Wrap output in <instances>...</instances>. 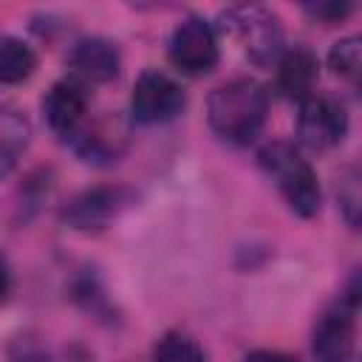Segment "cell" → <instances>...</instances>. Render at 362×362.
Returning <instances> with one entry per match:
<instances>
[{
  "mask_svg": "<svg viewBox=\"0 0 362 362\" xmlns=\"http://www.w3.org/2000/svg\"><path fill=\"white\" fill-rule=\"evenodd\" d=\"M8 288H11V272H8V266H6V260L0 257V300H6V294H8Z\"/></svg>",
  "mask_w": 362,
  "mask_h": 362,
  "instance_id": "44dd1931",
  "label": "cell"
},
{
  "mask_svg": "<svg viewBox=\"0 0 362 362\" xmlns=\"http://www.w3.org/2000/svg\"><path fill=\"white\" fill-rule=\"evenodd\" d=\"M167 54H170V62L181 74H187V76H204V74H209L218 65V59H221L215 28L209 25V20H204L198 14L184 17L173 28V34H170Z\"/></svg>",
  "mask_w": 362,
  "mask_h": 362,
  "instance_id": "3957f363",
  "label": "cell"
},
{
  "mask_svg": "<svg viewBox=\"0 0 362 362\" xmlns=\"http://www.w3.org/2000/svg\"><path fill=\"white\" fill-rule=\"evenodd\" d=\"M226 20L252 62L266 65L283 54V25L274 11L263 6H235L226 11Z\"/></svg>",
  "mask_w": 362,
  "mask_h": 362,
  "instance_id": "5b68a950",
  "label": "cell"
},
{
  "mask_svg": "<svg viewBox=\"0 0 362 362\" xmlns=\"http://www.w3.org/2000/svg\"><path fill=\"white\" fill-rule=\"evenodd\" d=\"M68 141L82 161L113 164L127 147V127L113 116H102L96 122H82L79 130L68 136Z\"/></svg>",
  "mask_w": 362,
  "mask_h": 362,
  "instance_id": "9c48e42d",
  "label": "cell"
},
{
  "mask_svg": "<svg viewBox=\"0 0 362 362\" xmlns=\"http://www.w3.org/2000/svg\"><path fill=\"white\" fill-rule=\"evenodd\" d=\"M37 71V54L17 37H0V82L20 85Z\"/></svg>",
  "mask_w": 362,
  "mask_h": 362,
  "instance_id": "5bb4252c",
  "label": "cell"
},
{
  "mask_svg": "<svg viewBox=\"0 0 362 362\" xmlns=\"http://www.w3.org/2000/svg\"><path fill=\"white\" fill-rule=\"evenodd\" d=\"M153 362H204V354L192 337L181 331H167L153 351Z\"/></svg>",
  "mask_w": 362,
  "mask_h": 362,
  "instance_id": "2e32d148",
  "label": "cell"
},
{
  "mask_svg": "<svg viewBox=\"0 0 362 362\" xmlns=\"http://www.w3.org/2000/svg\"><path fill=\"white\" fill-rule=\"evenodd\" d=\"M356 308L339 303L328 308L314 325L311 356L314 362H354L356 354Z\"/></svg>",
  "mask_w": 362,
  "mask_h": 362,
  "instance_id": "ba28073f",
  "label": "cell"
},
{
  "mask_svg": "<svg viewBox=\"0 0 362 362\" xmlns=\"http://www.w3.org/2000/svg\"><path fill=\"white\" fill-rule=\"evenodd\" d=\"M328 68L339 79L356 82L359 79V71H362V40L359 37H342V40H337L331 45V51H328Z\"/></svg>",
  "mask_w": 362,
  "mask_h": 362,
  "instance_id": "9a60e30c",
  "label": "cell"
},
{
  "mask_svg": "<svg viewBox=\"0 0 362 362\" xmlns=\"http://www.w3.org/2000/svg\"><path fill=\"white\" fill-rule=\"evenodd\" d=\"M269 93L257 79L238 76L218 85L206 102V119L218 139L243 147L257 139L266 124Z\"/></svg>",
  "mask_w": 362,
  "mask_h": 362,
  "instance_id": "6da1fadb",
  "label": "cell"
},
{
  "mask_svg": "<svg viewBox=\"0 0 362 362\" xmlns=\"http://www.w3.org/2000/svg\"><path fill=\"white\" fill-rule=\"evenodd\" d=\"M317 74H320V62H317L314 51H308V48H303V45H294V48H286V51L277 57V76H274V85H277V90H280L286 99L303 102L308 93H314Z\"/></svg>",
  "mask_w": 362,
  "mask_h": 362,
  "instance_id": "7c38bea8",
  "label": "cell"
},
{
  "mask_svg": "<svg viewBox=\"0 0 362 362\" xmlns=\"http://www.w3.org/2000/svg\"><path fill=\"white\" fill-rule=\"evenodd\" d=\"M348 110L331 93H308L297 113V139L308 150H331L348 136Z\"/></svg>",
  "mask_w": 362,
  "mask_h": 362,
  "instance_id": "277c9868",
  "label": "cell"
},
{
  "mask_svg": "<svg viewBox=\"0 0 362 362\" xmlns=\"http://www.w3.org/2000/svg\"><path fill=\"white\" fill-rule=\"evenodd\" d=\"M133 201H136V192L127 189V187H119V184L93 187V189H85V192H79L76 198L68 201V206L62 209V221L74 229H82V232L105 229Z\"/></svg>",
  "mask_w": 362,
  "mask_h": 362,
  "instance_id": "52a82bcc",
  "label": "cell"
},
{
  "mask_svg": "<svg viewBox=\"0 0 362 362\" xmlns=\"http://www.w3.org/2000/svg\"><path fill=\"white\" fill-rule=\"evenodd\" d=\"M187 105L184 88L161 74V71H144L130 93V116L139 124H161L175 119Z\"/></svg>",
  "mask_w": 362,
  "mask_h": 362,
  "instance_id": "8992f818",
  "label": "cell"
},
{
  "mask_svg": "<svg viewBox=\"0 0 362 362\" xmlns=\"http://www.w3.org/2000/svg\"><path fill=\"white\" fill-rule=\"evenodd\" d=\"M68 65L74 68V74L82 82L105 85L119 76L122 54H119L116 42H110L105 37H82L74 42V48L68 54Z\"/></svg>",
  "mask_w": 362,
  "mask_h": 362,
  "instance_id": "8fae6325",
  "label": "cell"
},
{
  "mask_svg": "<svg viewBox=\"0 0 362 362\" xmlns=\"http://www.w3.org/2000/svg\"><path fill=\"white\" fill-rule=\"evenodd\" d=\"M337 198H339V209H342L348 226L356 229L359 226V212H362V189H359V170L356 167H345L339 173Z\"/></svg>",
  "mask_w": 362,
  "mask_h": 362,
  "instance_id": "e0dca14e",
  "label": "cell"
},
{
  "mask_svg": "<svg viewBox=\"0 0 362 362\" xmlns=\"http://www.w3.org/2000/svg\"><path fill=\"white\" fill-rule=\"evenodd\" d=\"M42 116L57 136H62V139L74 136L88 116V93H85L82 82H76V79L54 82L42 96Z\"/></svg>",
  "mask_w": 362,
  "mask_h": 362,
  "instance_id": "30bf717a",
  "label": "cell"
},
{
  "mask_svg": "<svg viewBox=\"0 0 362 362\" xmlns=\"http://www.w3.org/2000/svg\"><path fill=\"white\" fill-rule=\"evenodd\" d=\"M11 362H51V359H48V354H45L42 348L25 345V348H20V351L11 356Z\"/></svg>",
  "mask_w": 362,
  "mask_h": 362,
  "instance_id": "ffe728a7",
  "label": "cell"
},
{
  "mask_svg": "<svg viewBox=\"0 0 362 362\" xmlns=\"http://www.w3.org/2000/svg\"><path fill=\"white\" fill-rule=\"evenodd\" d=\"M31 124L17 110H0V178L17 164L23 150L28 147Z\"/></svg>",
  "mask_w": 362,
  "mask_h": 362,
  "instance_id": "4fadbf2b",
  "label": "cell"
},
{
  "mask_svg": "<svg viewBox=\"0 0 362 362\" xmlns=\"http://www.w3.org/2000/svg\"><path fill=\"white\" fill-rule=\"evenodd\" d=\"M257 164L274 181V187L280 189L283 201L288 204V209L294 215L314 218L320 212V201H322L320 178H317L314 167L308 164V158H303V153L294 144L269 141L266 147H260Z\"/></svg>",
  "mask_w": 362,
  "mask_h": 362,
  "instance_id": "7a4b0ae2",
  "label": "cell"
},
{
  "mask_svg": "<svg viewBox=\"0 0 362 362\" xmlns=\"http://www.w3.org/2000/svg\"><path fill=\"white\" fill-rule=\"evenodd\" d=\"M305 11H308L311 17H317V20H322L325 25H331V23L345 20V17L354 11V6H351V3H337V0H328V3H311V6H305Z\"/></svg>",
  "mask_w": 362,
  "mask_h": 362,
  "instance_id": "ac0fdd59",
  "label": "cell"
},
{
  "mask_svg": "<svg viewBox=\"0 0 362 362\" xmlns=\"http://www.w3.org/2000/svg\"><path fill=\"white\" fill-rule=\"evenodd\" d=\"M240 362H297L291 354H283V351H269V348H260V351H252L246 354Z\"/></svg>",
  "mask_w": 362,
  "mask_h": 362,
  "instance_id": "d6986e66",
  "label": "cell"
}]
</instances>
